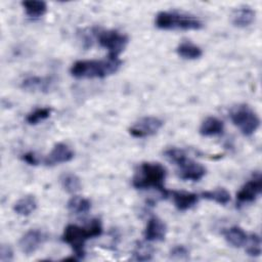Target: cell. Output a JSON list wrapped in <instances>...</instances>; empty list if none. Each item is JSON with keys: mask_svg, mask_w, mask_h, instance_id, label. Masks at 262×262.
<instances>
[{"mask_svg": "<svg viewBox=\"0 0 262 262\" xmlns=\"http://www.w3.org/2000/svg\"><path fill=\"white\" fill-rule=\"evenodd\" d=\"M122 61L118 57L107 56L105 59L78 60L73 63L70 73L77 79H102L118 72Z\"/></svg>", "mask_w": 262, "mask_h": 262, "instance_id": "cell-1", "label": "cell"}, {"mask_svg": "<svg viewBox=\"0 0 262 262\" xmlns=\"http://www.w3.org/2000/svg\"><path fill=\"white\" fill-rule=\"evenodd\" d=\"M166 176L167 172L163 165L160 163L144 162L136 170L132 178V185L136 189L155 188L164 198H167L169 191L164 186Z\"/></svg>", "mask_w": 262, "mask_h": 262, "instance_id": "cell-2", "label": "cell"}, {"mask_svg": "<svg viewBox=\"0 0 262 262\" xmlns=\"http://www.w3.org/2000/svg\"><path fill=\"white\" fill-rule=\"evenodd\" d=\"M102 233V225L99 219H93L86 227L69 224L62 234V241L70 245L78 259L85 256V243L87 239L99 236Z\"/></svg>", "mask_w": 262, "mask_h": 262, "instance_id": "cell-3", "label": "cell"}, {"mask_svg": "<svg viewBox=\"0 0 262 262\" xmlns=\"http://www.w3.org/2000/svg\"><path fill=\"white\" fill-rule=\"evenodd\" d=\"M155 25L161 30L198 31L203 28V23L199 17L175 10L160 11L156 15Z\"/></svg>", "mask_w": 262, "mask_h": 262, "instance_id": "cell-4", "label": "cell"}, {"mask_svg": "<svg viewBox=\"0 0 262 262\" xmlns=\"http://www.w3.org/2000/svg\"><path fill=\"white\" fill-rule=\"evenodd\" d=\"M229 117L233 125L236 126L246 136H251L254 134L260 126L259 117L247 104H239L234 106L230 111Z\"/></svg>", "mask_w": 262, "mask_h": 262, "instance_id": "cell-5", "label": "cell"}, {"mask_svg": "<svg viewBox=\"0 0 262 262\" xmlns=\"http://www.w3.org/2000/svg\"><path fill=\"white\" fill-rule=\"evenodd\" d=\"M94 33L98 44L107 49L108 56L111 57H118L129 41L127 35L116 30H98Z\"/></svg>", "mask_w": 262, "mask_h": 262, "instance_id": "cell-6", "label": "cell"}, {"mask_svg": "<svg viewBox=\"0 0 262 262\" xmlns=\"http://www.w3.org/2000/svg\"><path fill=\"white\" fill-rule=\"evenodd\" d=\"M163 121L157 117L147 116L136 121L130 128L129 133L135 138H143L155 135L163 126Z\"/></svg>", "mask_w": 262, "mask_h": 262, "instance_id": "cell-7", "label": "cell"}, {"mask_svg": "<svg viewBox=\"0 0 262 262\" xmlns=\"http://www.w3.org/2000/svg\"><path fill=\"white\" fill-rule=\"evenodd\" d=\"M262 191V178L258 173L252 179L247 181L236 193L238 204H249L256 201Z\"/></svg>", "mask_w": 262, "mask_h": 262, "instance_id": "cell-8", "label": "cell"}, {"mask_svg": "<svg viewBox=\"0 0 262 262\" xmlns=\"http://www.w3.org/2000/svg\"><path fill=\"white\" fill-rule=\"evenodd\" d=\"M46 238V234L41 230L31 229L21 236L18 246L24 254L31 255L36 252L41 247V245L44 244Z\"/></svg>", "mask_w": 262, "mask_h": 262, "instance_id": "cell-9", "label": "cell"}, {"mask_svg": "<svg viewBox=\"0 0 262 262\" xmlns=\"http://www.w3.org/2000/svg\"><path fill=\"white\" fill-rule=\"evenodd\" d=\"M206 175V168L189 158L178 166V176L182 180L199 181Z\"/></svg>", "mask_w": 262, "mask_h": 262, "instance_id": "cell-10", "label": "cell"}, {"mask_svg": "<svg viewBox=\"0 0 262 262\" xmlns=\"http://www.w3.org/2000/svg\"><path fill=\"white\" fill-rule=\"evenodd\" d=\"M74 158V151L64 143H56L51 151L44 160L46 166H55L62 163H68Z\"/></svg>", "mask_w": 262, "mask_h": 262, "instance_id": "cell-11", "label": "cell"}, {"mask_svg": "<svg viewBox=\"0 0 262 262\" xmlns=\"http://www.w3.org/2000/svg\"><path fill=\"white\" fill-rule=\"evenodd\" d=\"M167 232L166 224L157 216L148 219L143 235L147 242H161L164 241Z\"/></svg>", "mask_w": 262, "mask_h": 262, "instance_id": "cell-12", "label": "cell"}, {"mask_svg": "<svg viewBox=\"0 0 262 262\" xmlns=\"http://www.w3.org/2000/svg\"><path fill=\"white\" fill-rule=\"evenodd\" d=\"M171 194L175 207L179 211H186L192 208L199 201V196L195 193L183 191V190H172L169 191Z\"/></svg>", "mask_w": 262, "mask_h": 262, "instance_id": "cell-13", "label": "cell"}, {"mask_svg": "<svg viewBox=\"0 0 262 262\" xmlns=\"http://www.w3.org/2000/svg\"><path fill=\"white\" fill-rule=\"evenodd\" d=\"M52 80L49 77H29L21 82V88L27 91L46 92L50 89Z\"/></svg>", "mask_w": 262, "mask_h": 262, "instance_id": "cell-14", "label": "cell"}, {"mask_svg": "<svg viewBox=\"0 0 262 262\" xmlns=\"http://www.w3.org/2000/svg\"><path fill=\"white\" fill-rule=\"evenodd\" d=\"M226 242L234 248H241L247 244V233L239 226H231L223 231Z\"/></svg>", "mask_w": 262, "mask_h": 262, "instance_id": "cell-15", "label": "cell"}, {"mask_svg": "<svg viewBox=\"0 0 262 262\" xmlns=\"http://www.w3.org/2000/svg\"><path fill=\"white\" fill-rule=\"evenodd\" d=\"M224 129V124L216 117H208L203 121L200 127V133L203 136H215L221 134Z\"/></svg>", "mask_w": 262, "mask_h": 262, "instance_id": "cell-16", "label": "cell"}, {"mask_svg": "<svg viewBox=\"0 0 262 262\" xmlns=\"http://www.w3.org/2000/svg\"><path fill=\"white\" fill-rule=\"evenodd\" d=\"M256 13L250 7H242L236 9L232 14V24L237 28H246L255 20Z\"/></svg>", "mask_w": 262, "mask_h": 262, "instance_id": "cell-17", "label": "cell"}, {"mask_svg": "<svg viewBox=\"0 0 262 262\" xmlns=\"http://www.w3.org/2000/svg\"><path fill=\"white\" fill-rule=\"evenodd\" d=\"M177 54L185 59H198L203 55V50L190 41H182L176 48Z\"/></svg>", "mask_w": 262, "mask_h": 262, "instance_id": "cell-18", "label": "cell"}, {"mask_svg": "<svg viewBox=\"0 0 262 262\" xmlns=\"http://www.w3.org/2000/svg\"><path fill=\"white\" fill-rule=\"evenodd\" d=\"M21 6L24 7L26 14L32 18L41 17L47 11V5L44 1H38V0L23 1Z\"/></svg>", "mask_w": 262, "mask_h": 262, "instance_id": "cell-19", "label": "cell"}, {"mask_svg": "<svg viewBox=\"0 0 262 262\" xmlns=\"http://www.w3.org/2000/svg\"><path fill=\"white\" fill-rule=\"evenodd\" d=\"M37 208V201L34 195H26L19 199L13 206V211L21 216H29Z\"/></svg>", "mask_w": 262, "mask_h": 262, "instance_id": "cell-20", "label": "cell"}, {"mask_svg": "<svg viewBox=\"0 0 262 262\" xmlns=\"http://www.w3.org/2000/svg\"><path fill=\"white\" fill-rule=\"evenodd\" d=\"M67 207L73 214H86L91 209V202L80 195H74L69 200Z\"/></svg>", "mask_w": 262, "mask_h": 262, "instance_id": "cell-21", "label": "cell"}, {"mask_svg": "<svg viewBox=\"0 0 262 262\" xmlns=\"http://www.w3.org/2000/svg\"><path fill=\"white\" fill-rule=\"evenodd\" d=\"M201 195L206 200L213 201V202H215L219 205H223V206L230 202V193L223 187L203 191Z\"/></svg>", "mask_w": 262, "mask_h": 262, "instance_id": "cell-22", "label": "cell"}, {"mask_svg": "<svg viewBox=\"0 0 262 262\" xmlns=\"http://www.w3.org/2000/svg\"><path fill=\"white\" fill-rule=\"evenodd\" d=\"M62 188L69 193H76L82 187L80 178L73 173H64L60 177Z\"/></svg>", "mask_w": 262, "mask_h": 262, "instance_id": "cell-23", "label": "cell"}, {"mask_svg": "<svg viewBox=\"0 0 262 262\" xmlns=\"http://www.w3.org/2000/svg\"><path fill=\"white\" fill-rule=\"evenodd\" d=\"M52 108L51 107H39L28 114L26 117V121L30 125H36L41 121L48 119L51 115Z\"/></svg>", "mask_w": 262, "mask_h": 262, "instance_id": "cell-24", "label": "cell"}, {"mask_svg": "<svg viewBox=\"0 0 262 262\" xmlns=\"http://www.w3.org/2000/svg\"><path fill=\"white\" fill-rule=\"evenodd\" d=\"M154 249L150 245L138 243L133 252V259L137 261H147L152 258Z\"/></svg>", "mask_w": 262, "mask_h": 262, "instance_id": "cell-25", "label": "cell"}, {"mask_svg": "<svg viewBox=\"0 0 262 262\" xmlns=\"http://www.w3.org/2000/svg\"><path fill=\"white\" fill-rule=\"evenodd\" d=\"M164 156L165 158L172 164H174L175 166H179L181 165L186 159H187V156L185 154V151L183 149H180V148H177V147H170V148H167L165 151H164Z\"/></svg>", "mask_w": 262, "mask_h": 262, "instance_id": "cell-26", "label": "cell"}, {"mask_svg": "<svg viewBox=\"0 0 262 262\" xmlns=\"http://www.w3.org/2000/svg\"><path fill=\"white\" fill-rule=\"evenodd\" d=\"M248 242V246H247V253L248 255L252 256V257H258L261 254V238L258 234L254 233L251 234V236L249 237Z\"/></svg>", "mask_w": 262, "mask_h": 262, "instance_id": "cell-27", "label": "cell"}, {"mask_svg": "<svg viewBox=\"0 0 262 262\" xmlns=\"http://www.w3.org/2000/svg\"><path fill=\"white\" fill-rule=\"evenodd\" d=\"M13 259V252L8 245H2L0 248V261L9 262Z\"/></svg>", "mask_w": 262, "mask_h": 262, "instance_id": "cell-28", "label": "cell"}, {"mask_svg": "<svg viewBox=\"0 0 262 262\" xmlns=\"http://www.w3.org/2000/svg\"><path fill=\"white\" fill-rule=\"evenodd\" d=\"M171 256L177 259H186L188 256V251L183 246H177L172 249Z\"/></svg>", "mask_w": 262, "mask_h": 262, "instance_id": "cell-29", "label": "cell"}, {"mask_svg": "<svg viewBox=\"0 0 262 262\" xmlns=\"http://www.w3.org/2000/svg\"><path fill=\"white\" fill-rule=\"evenodd\" d=\"M21 160L25 161L27 164L29 165H38L39 163V160L37 158V156L35 155V152L33 151H29V152H26L21 156Z\"/></svg>", "mask_w": 262, "mask_h": 262, "instance_id": "cell-30", "label": "cell"}]
</instances>
